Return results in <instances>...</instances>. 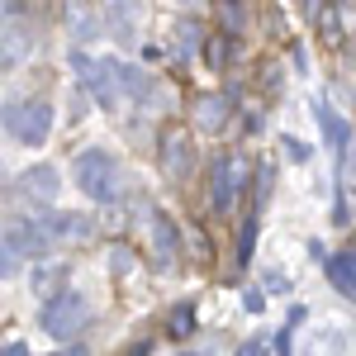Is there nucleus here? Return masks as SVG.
<instances>
[{"label": "nucleus", "instance_id": "nucleus-1", "mask_svg": "<svg viewBox=\"0 0 356 356\" xmlns=\"http://www.w3.org/2000/svg\"><path fill=\"white\" fill-rule=\"evenodd\" d=\"M53 124H57V100H48V95L10 90L0 100V129H5L10 143H19V147H43L53 138Z\"/></svg>", "mask_w": 356, "mask_h": 356}, {"label": "nucleus", "instance_id": "nucleus-16", "mask_svg": "<svg viewBox=\"0 0 356 356\" xmlns=\"http://www.w3.org/2000/svg\"><path fill=\"white\" fill-rule=\"evenodd\" d=\"M62 280H67V266H62V261H57V266H38V271H33V295L48 300V295H57L53 285H62Z\"/></svg>", "mask_w": 356, "mask_h": 356}, {"label": "nucleus", "instance_id": "nucleus-10", "mask_svg": "<svg viewBox=\"0 0 356 356\" xmlns=\"http://www.w3.org/2000/svg\"><path fill=\"white\" fill-rule=\"evenodd\" d=\"M67 33L72 43H95L105 33V15L90 10V0H67Z\"/></svg>", "mask_w": 356, "mask_h": 356}, {"label": "nucleus", "instance_id": "nucleus-14", "mask_svg": "<svg viewBox=\"0 0 356 356\" xmlns=\"http://www.w3.org/2000/svg\"><path fill=\"white\" fill-rule=\"evenodd\" d=\"M328 280H332L337 295L356 300V252H337V257H328Z\"/></svg>", "mask_w": 356, "mask_h": 356}, {"label": "nucleus", "instance_id": "nucleus-7", "mask_svg": "<svg viewBox=\"0 0 356 356\" xmlns=\"http://www.w3.org/2000/svg\"><path fill=\"white\" fill-rule=\"evenodd\" d=\"M228 100H223L219 90H204V95H195L191 100V129L195 134H204V138H214L223 134V124H228Z\"/></svg>", "mask_w": 356, "mask_h": 356}, {"label": "nucleus", "instance_id": "nucleus-22", "mask_svg": "<svg viewBox=\"0 0 356 356\" xmlns=\"http://www.w3.org/2000/svg\"><path fill=\"white\" fill-rule=\"evenodd\" d=\"M24 15V0H0V24H15Z\"/></svg>", "mask_w": 356, "mask_h": 356}, {"label": "nucleus", "instance_id": "nucleus-18", "mask_svg": "<svg viewBox=\"0 0 356 356\" xmlns=\"http://www.w3.org/2000/svg\"><path fill=\"white\" fill-rule=\"evenodd\" d=\"M280 152H285L290 162H309V143H300L295 134H280Z\"/></svg>", "mask_w": 356, "mask_h": 356}, {"label": "nucleus", "instance_id": "nucleus-8", "mask_svg": "<svg viewBox=\"0 0 356 356\" xmlns=\"http://www.w3.org/2000/svg\"><path fill=\"white\" fill-rule=\"evenodd\" d=\"M147 238H152V252H157V266H176V252H181V233H176V223H171V214H162V209H147Z\"/></svg>", "mask_w": 356, "mask_h": 356}, {"label": "nucleus", "instance_id": "nucleus-3", "mask_svg": "<svg viewBox=\"0 0 356 356\" xmlns=\"http://www.w3.org/2000/svg\"><path fill=\"white\" fill-rule=\"evenodd\" d=\"M209 209L219 214V219H228L233 214V204H238V195L247 191V157L243 152H219L214 162H209Z\"/></svg>", "mask_w": 356, "mask_h": 356}, {"label": "nucleus", "instance_id": "nucleus-5", "mask_svg": "<svg viewBox=\"0 0 356 356\" xmlns=\"http://www.w3.org/2000/svg\"><path fill=\"white\" fill-rule=\"evenodd\" d=\"M162 176H171V181H186L195 171V143L191 134H181V129H166L162 134Z\"/></svg>", "mask_w": 356, "mask_h": 356}, {"label": "nucleus", "instance_id": "nucleus-24", "mask_svg": "<svg viewBox=\"0 0 356 356\" xmlns=\"http://www.w3.org/2000/svg\"><path fill=\"white\" fill-rule=\"evenodd\" d=\"M238 356H271V342H266V337H252V342H243Z\"/></svg>", "mask_w": 356, "mask_h": 356}, {"label": "nucleus", "instance_id": "nucleus-11", "mask_svg": "<svg viewBox=\"0 0 356 356\" xmlns=\"http://www.w3.org/2000/svg\"><path fill=\"white\" fill-rule=\"evenodd\" d=\"M19 191L33 195V200H43V204H53L57 191H62V171H57L53 162H38V166H29L24 176H19Z\"/></svg>", "mask_w": 356, "mask_h": 356}, {"label": "nucleus", "instance_id": "nucleus-15", "mask_svg": "<svg viewBox=\"0 0 356 356\" xmlns=\"http://www.w3.org/2000/svg\"><path fill=\"white\" fill-rule=\"evenodd\" d=\"M342 352H347V332L337 328V323H323L318 337L309 342V356H342Z\"/></svg>", "mask_w": 356, "mask_h": 356}, {"label": "nucleus", "instance_id": "nucleus-20", "mask_svg": "<svg viewBox=\"0 0 356 356\" xmlns=\"http://www.w3.org/2000/svg\"><path fill=\"white\" fill-rule=\"evenodd\" d=\"M342 181H347V191H356V143L342 147Z\"/></svg>", "mask_w": 356, "mask_h": 356}, {"label": "nucleus", "instance_id": "nucleus-27", "mask_svg": "<svg viewBox=\"0 0 356 356\" xmlns=\"http://www.w3.org/2000/svg\"><path fill=\"white\" fill-rule=\"evenodd\" d=\"M337 5H352V0H337Z\"/></svg>", "mask_w": 356, "mask_h": 356}, {"label": "nucleus", "instance_id": "nucleus-21", "mask_svg": "<svg viewBox=\"0 0 356 356\" xmlns=\"http://www.w3.org/2000/svg\"><path fill=\"white\" fill-rule=\"evenodd\" d=\"M129 266H134V252H129V247H114V252H110V271L124 275Z\"/></svg>", "mask_w": 356, "mask_h": 356}, {"label": "nucleus", "instance_id": "nucleus-12", "mask_svg": "<svg viewBox=\"0 0 356 356\" xmlns=\"http://www.w3.org/2000/svg\"><path fill=\"white\" fill-rule=\"evenodd\" d=\"M314 119H318V134L328 143L332 152H342L347 143H352V124H347V114H337L328 100H314Z\"/></svg>", "mask_w": 356, "mask_h": 356}, {"label": "nucleus", "instance_id": "nucleus-23", "mask_svg": "<svg viewBox=\"0 0 356 356\" xmlns=\"http://www.w3.org/2000/svg\"><path fill=\"white\" fill-rule=\"evenodd\" d=\"M266 290H271V295H285V290H290V275L285 271H266Z\"/></svg>", "mask_w": 356, "mask_h": 356}, {"label": "nucleus", "instance_id": "nucleus-19", "mask_svg": "<svg viewBox=\"0 0 356 356\" xmlns=\"http://www.w3.org/2000/svg\"><path fill=\"white\" fill-rule=\"evenodd\" d=\"M191 323H195V309H191V304H181V309L171 314V332H176V337H186V332H195Z\"/></svg>", "mask_w": 356, "mask_h": 356}, {"label": "nucleus", "instance_id": "nucleus-2", "mask_svg": "<svg viewBox=\"0 0 356 356\" xmlns=\"http://www.w3.org/2000/svg\"><path fill=\"white\" fill-rule=\"evenodd\" d=\"M72 181H76V191L90 195L95 204H110V200H119L124 195V162H119V152H110V147H81L76 157H72Z\"/></svg>", "mask_w": 356, "mask_h": 356}, {"label": "nucleus", "instance_id": "nucleus-26", "mask_svg": "<svg viewBox=\"0 0 356 356\" xmlns=\"http://www.w3.org/2000/svg\"><path fill=\"white\" fill-rule=\"evenodd\" d=\"M53 356H86V347H76V342H72V347H62V352H53Z\"/></svg>", "mask_w": 356, "mask_h": 356}, {"label": "nucleus", "instance_id": "nucleus-4", "mask_svg": "<svg viewBox=\"0 0 356 356\" xmlns=\"http://www.w3.org/2000/svg\"><path fill=\"white\" fill-rule=\"evenodd\" d=\"M86 323H90V304H86L81 290H57V295H48V304H43V332L53 342H72Z\"/></svg>", "mask_w": 356, "mask_h": 356}, {"label": "nucleus", "instance_id": "nucleus-25", "mask_svg": "<svg viewBox=\"0 0 356 356\" xmlns=\"http://www.w3.org/2000/svg\"><path fill=\"white\" fill-rule=\"evenodd\" d=\"M0 356H33V352H29L24 342H5V347H0Z\"/></svg>", "mask_w": 356, "mask_h": 356}, {"label": "nucleus", "instance_id": "nucleus-13", "mask_svg": "<svg viewBox=\"0 0 356 356\" xmlns=\"http://www.w3.org/2000/svg\"><path fill=\"white\" fill-rule=\"evenodd\" d=\"M138 19H143V5H138V0H110V10H105V24H110L124 43L138 38Z\"/></svg>", "mask_w": 356, "mask_h": 356}, {"label": "nucleus", "instance_id": "nucleus-6", "mask_svg": "<svg viewBox=\"0 0 356 356\" xmlns=\"http://www.w3.org/2000/svg\"><path fill=\"white\" fill-rule=\"evenodd\" d=\"M33 219L43 223L48 243H86V238L95 233V219H90V214H67V209H57V214H33Z\"/></svg>", "mask_w": 356, "mask_h": 356}, {"label": "nucleus", "instance_id": "nucleus-9", "mask_svg": "<svg viewBox=\"0 0 356 356\" xmlns=\"http://www.w3.org/2000/svg\"><path fill=\"white\" fill-rule=\"evenodd\" d=\"M29 53H33V33H29V24H0V72H19L29 62Z\"/></svg>", "mask_w": 356, "mask_h": 356}, {"label": "nucleus", "instance_id": "nucleus-17", "mask_svg": "<svg viewBox=\"0 0 356 356\" xmlns=\"http://www.w3.org/2000/svg\"><path fill=\"white\" fill-rule=\"evenodd\" d=\"M19 266H24V252H15V243H10L5 228H0V280H15Z\"/></svg>", "mask_w": 356, "mask_h": 356}]
</instances>
